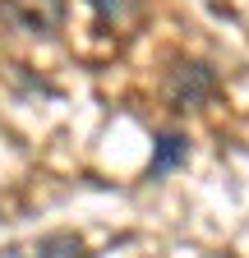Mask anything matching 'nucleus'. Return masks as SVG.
I'll use <instances>...</instances> for the list:
<instances>
[{
	"instance_id": "obj_1",
	"label": "nucleus",
	"mask_w": 249,
	"mask_h": 258,
	"mask_svg": "<svg viewBox=\"0 0 249 258\" xmlns=\"http://www.w3.org/2000/svg\"><path fill=\"white\" fill-rule=\"evenodd\" d=\"M217 92V70L203 60H180L175 70L166 74V97L175 111H190V106H203L208 97Z\"/></svg>"
},
{
	"instance_id": "obj_2",
	"label": "nucleus",
	"mask_w": 249,
	"mask_h": 258,
	"mask_svg": "<svg viewBox=\"0 0 249 258\" xmlns=\"http://www.w3.org/2000/svg\"><path fill=\"white\" fill-rule=\"evenodd\" d=\"M0 19L14 32L51 37V32L65 23V0H5V5H0Z\"/></svg>"
},
{
	"instance_id": "obj_3",
	"label": "nucleus",
	"mask_w": 249,
	"mask_h": 258,
	"mask_svg": "<svg viewBox=\"0 0 249 258\" xmlns=\"http://www.w3.org/2000/svg\"><path fill=\"white\" fill-rule=\"evenodd\" d=\"M184 161H190V143H184V134H157V143H152V161H148V180H162V175L180 171Z\"/></svg>"
},
{
	"instance_id": "obj_4",
	"label": "nucleus",
	"mask_w": 249,
	"mask_h": 258,
	"mask_svg": "<svg viewBox=\"0 0 249 258\" xmlns=\"http://www.w3.org/2000/svg\"><path fill=\"white\" fill-rule=\"evenodd\" d=\"M28 258H83V244H79V235H70V231H55V235H42Z\"/></svg>"
},
{
	"instance_id": "obj_5",
	"label": "nucleus",
	"mask_w": 249,
	"mask_h": 258,
	"mask_svg": "<svg viewBox=\"0 0 249 258\" xmlns=\"http://www.w3.org/2000/svg\"><path fill=\"white\" fill-rule=\"evenodd\" d=\"M88 10L97 14L102 23H120L125 14H134V10H139V0H88Z\"/></svg>"
}]
</instances>
